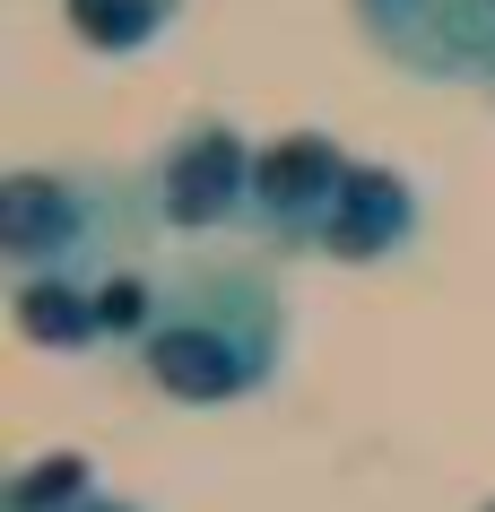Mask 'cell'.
<instances>
[{
  "label": "cell",
  "instance_id": "7",
  "mask_svg": "<svg viewBox=\"0 0 495 512\" xmlns=\"http://www.w3.org/2000/svg\"><path fill=\"white\" fill-rule=\"evenodd\" d=\"M9 322L44 356H96L105 348V304L96 278H9Z\"/></svg>",
  "mask_w": 495,
  "mask_h": 512
},
{
  "label": "cell",
  "instance_id": "4",
  "mask_svg": "<svg viewBox=\"0 0 495 512\" xmlns=\"http://www.w3.org/2000/svg\"><path fill=\"white\" fill-rule=\"evenodd\" d=\"M348 18L391 70L495 96V0H348Z\"/></svg>",
  "mask_w": 495,
  "mask_h": 512
},
{
  "label": "cell",
  "instance_id": "3",
  "mask_svg": "<svg viewBox=\"0 0 495 512\" xmlns=\"http://www.w3.org/2000/svg\"><path fill=\"white\" fill-rule=\"evenodd\" d=\"M252 165H261V139H244V122L192 113L157 157L139 165V174H148V217H157V235H174V243L244 235V217H252Z\"/></svg>",
  "mask_w": 495,
  "mask_h": 512
},
{
  "label": "cell",
  "instance_id": "8",
  "mask_svg": "<svg viewBox=\"0 0 495 512\" xmlns=\"http://www.w3.org/2000/svg\"><path fill=\"white\" fill-rule=\"evenodd\" d=\"M183 9L192 0H61V27H70V44L96 61H139L157 53L165 35L183 27Z\"/></svg>",
  "mask_w": 495,
  "mask_h": 512
},
{
  "label": "cell",
  "instance_id": "6",
  "mask_svg": "<svg viewBox=\"0 0 495 512\" xmlns=\"http://www.w3.org/2000/svg\"><path fill=\"white\" fill-rule=\"evenodd\" d=\"M417 235H426V191H417L400 165L357 157L348 183H339V209H330L313 261H330V270H383V261H400Z\"/></svg>",
  "mask_w": 495,
  "mask_h": 512
},
{
  "label": "cell",
  "instance_id": "2",
  "mask_svg": "<svg viewBox=\"0 0 495 512\" xmlns=\"http://www.w3.org/2000/svg\"><path fill=\"white\" fill-rule=\"evenodd\" d=\"M157 235L139 165H9L0 174V270L9 278H105Z\"/></svg>",
  "mask_w": 495,
  "mask_h": 512
},
{
  "label": "cell",
  "instance_id": "9",
  "mask_svg": "<svg viewBox=\"0 0 495 512\" xmlns=\"http://www.w3.org/2000/svg\"><path fill=\"white\" fill-rule=\"evenodd\" d=\"M105 495V478H96V460L87 452H35V460H18L9 478H0V512H87Z\"/></svg>",
  "mask_w": 495,
  "mask_h": 512
},
{
  "label": "cell",
  "instance_id": "11",
  "mask_svg": "<svg viewBox=\"0 0 495 512\" xmlns=\"http://www.w3.org/2000/svg\"><path fill=\"white\" fill-rule=\"evenodd\" d=\"M87 512H148V504H139V495H113V486H105V495H96Z\"/></svg>",
  "mask_w": 495,
  "mask_h": 512
},
{
  "label": "cell",
  "instance_id": "5",
  "mask_svg": "<svg viewBox=\"0 0 495 512\" xmlns=\"http://www.w3.org/2000/svg\"><path fill=\"white\" fill-rule=\"evenodd\" d=\"M348 148L330 131H278L261 139V165H252V217L244 235L270 252V261H304V252H322V226L339 209V183H348Z\"/></svg>",
  "mask_w": 495,
  "mask_h": 512
},
{
  "label": "cell",
  "instance_id": "10",
  "mask_svg": "<svg viewBox=\"0 0 495 512\" xmlns=\"http://www.w3.org/2000/svg\"><path fill=\"white\" fill-rule=\"evenodd\" d=\"M96 304H105V348L113 356H139V339H148L157 313H165V278L139 270V261H122V270L96 278Z\"/></svg>",
  "mask_w": 495,
  "mask_h": 512
},
{
  "label": "cell",
  "instance_id": "12",
  "mask_svg": "<svg viewBox=\"0 0 495 512\" xmlns=\"http://www.w3.org/2000/svg\"><path fill=\"white\" fill-rule=\"evenodd\" d=\"M478 512H495V495H487V504H478Z\"/></svg>",
  "mask_w": 495,
  "mask_h": 512
},
{
  "label": "cell",
  "instance_id": "1",
  "mask_svg": "<svg viewBox=\"0 0 495 512\" xmlns=\"http://www.w3.org/2000/svg\"><path fill=\"white\" fill-rule=\"evenodd\" d=\"M296 356V304L261 261H192L165 278V313L131 374L174 408H244Z\"/></svg>",
  "mask_w": 495,
  "mask_h": 512
}]
</instances>
